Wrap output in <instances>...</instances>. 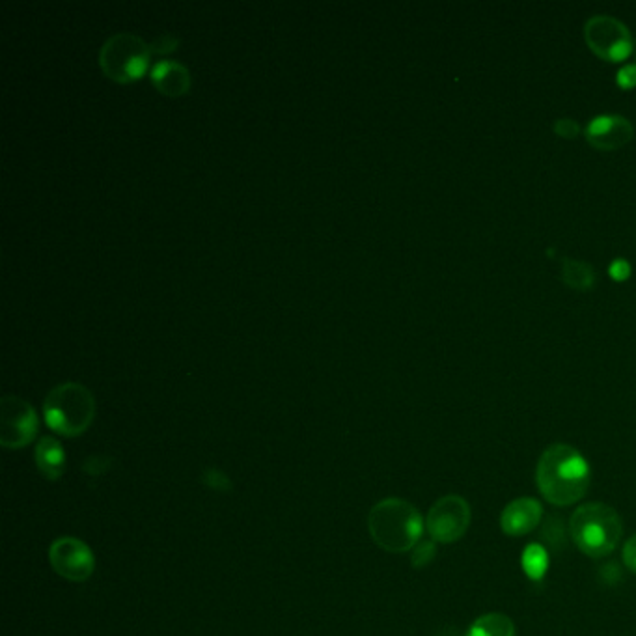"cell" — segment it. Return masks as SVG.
Listing matches in <instances>:
<instances>
[{
    "label": "cell",
    "instance_id": "cell-1",
    "mask_svg": "<svg viewBox=\"0 0 636 636\" xmlns=\"http://www.w3.org/2000/svg\"><path fill=\"white\" fill-rule=\"evenodd\" d=\"M590 465L586 457L573 446L551 444L538 461L536 484L541 497L554 506H571L588 493Z\"/></svg>",
    "mask_w": 636,
    "mask_h": 636
},
{
    "label": "cell",
    "instance_id": "cell-2",
    "mask_svg": "<svg viewBox=\"0 0 636 636\" xmlns=\"http://www.w3.org/2000/svg\"><path fill=\"white\" fill-rule=\"evenodd\" d=\"M368 530L375 543L387 553L413 551L424 532V519L415 506L403 498H385L368 515Z\"/></svg>",
    "mask_w": 636,
    "mask_h": 636
},
{
    "label": "cell",
    "instance_id": "cell-3",
    "mask_svg": "<svg viewBox=\"0 0 636 636\" xmlns=\"http://www.w3.org/2000/svg\"><path fill=\"white\" fill-rule=\"evenodd\" d=\"M569 532L579 551L590 558H605L622 540V519L609 504L588 502L571 515Z\"/></svg>",
    "mask_w": 636,
    "mask_h": 636
},
{
    "label": "cell",
    "instance_id": "cell-4",
    "mask_svg": "<svg viewBox=\"0 0 636 636\" xmlns=\"http://www.w3.org/2000/svg\"><path fill=\"white\" fill-rule=\"evenodd\" d=\"M47 426L62 437H79L92 426L96 398L92 390L77 381H66L51 388L43 400Z\"/></svg>",
    "mask_w": 636,
    "mask_h": 636
},
{
    "label": "cell",
    "instance_id": "cell-5",
    "mask_svg": "<svg viewBox=\"0 0 636 636\" xmlns=\"http://www.w3.org/2000/svg\"><path fill=\"white\" fill-rule=\"evenodd\" d=\"M152 49L133 32H116L99 49V68L116 83H133L150 68Z\"/></svg>",
    "mask_w": 636,
    "mask_h": 636
},
{
    "label": "cell",
    "instance_id": "cell-6",
    "mask_svg": "<svg viewBox=\"0 0 636 636\" xmlns=\"http://www.w3.org/2000/svg\"><path fill=\"white\" fill-rule=\"evenodd\" d=\"M40 420L27 400L8 394L0 400V444L8 450H19L38 435Z\"/></svg>",
    "mask_w": 636,
    "mask_h": 636
},
{
    "label": "cell",
    "instance_id": "cell-7",
    "mask_svg": "<svg viewBox=\"0 0 636 636\" xmlns=\"http://www.w3.org/2000/svg\"><path fill=\"white\" fill-rule=\"evenodd\" d=\"M471 506L459 495L439 498L426 517V530L435 543H454L461 540L471 526Z\"/></svg>",
    "mask_w": 636,
    "mask_h": 636
},
{
    "label": "cell",
    "instance_id": "cell-8",
    "mask_svg": "<svg viewBox=\"0 0 636 636\" xmlns=\"http://www.w3.org/2000/svg\"><path fill=\"white\" fill-rule=\"evenodd\" d=\"M586 42L599 58L622 62L633 53L627 28L609 15H595L586 23Z\"/></svg>",
    "mask_w": 636,
    "mask_h": 636
},
{
    "label": "cell",
    "instance_id": "cell-9",
    "mask_svg": "<svg viewBox=\"0 0 636 636\" xmlns=\"http://www.w3.org/2000/svg\"><path fill=\"white\" fill-rule=\"evenodd\" d=\"M51 566L62 579L71 582L88 581L96 569V558L84 541L64 536L53 541L49 549Z\"/></svg>",
    "mask_w": 636,
    "mask_h": 636
},
{
    "label": "cell",
    "instance_id": "cell-10",
    "mask_svg": "<svg viewBox=\"0 0 636 636\" xmlns=\"http://www.w3.org/2000/svg\"><path fill=\"white\" fill-rule=\"evenodd\" d=\"M543 517L540 500L532 497H521L512 500L500 515V528L506 536L523 538L536 530Z\"/></svg>",
    "mask_w": 636,
    "mask_h": 636
},
{
    "label": "cell",
    "instance_id": "cell-11",
    "mask_svg": "<svg viewBox=\"0 0 636 636\" xmlns=\"http://www.w3.org/2000/svg\"><path fill=\"white\" fill-rule=\"evenodd\" d=\"M635 129L629 120L623 116H597L588 129L586 139L597 150H620L629 140L633 139Z\"/></svg>",
    "mask_w": 636,
    "mask_h": 636
},
{
    "label": "cell",
    "instance_id": "cell-12",
    "mask_svg": "<svg viewBox=\"0 0 636 636\" xmlns=\"http://www.w3.org/2000/svg\"><path fill=\"white\" fill-rule=\"evenodd\" d=\"M152 83L161 94L168 97L185 96L191 90V73L187 66L176 60H159L150 71Z\"/></svg>",
    "mask_w": 636,
    "mask_h": 636
},
{
    "label": "cell",
    "instance_id": "cell-13",
    "mask_svg": "<svg viewBox=\"0 0 636 636\" xmlns=\"http://www.w3.org/2000/svg\"><path fill=\"white\" fill-rule=\"evenodd\" d=\"M36 465L43 478L55 482L66 471V452L55 437H42L36 444Z\"/></svg>",
    "mask_w": 636,
    "mask_h": 636
},
{
    "label": "cell",
    "instance_id": "cell-14",
    "mask_svg": "<svg viewBox=\"0 0 636 636\" xmlns=\"http://www.w3.org/2000/svg\"><path fill=\"white\" fill-rule=\"evenodd\" d=\"M467 636H515V625L506 614L489 612L474 620Z\"/></svg>",
    "mask_w": 636,
    "mask_h": 636
},
{
    "label": "cell",
    "instance_id": "cell-15",
    "mask_svg": "<svg viewBox=\"0 0 636 636\" xmlns=\"http://www.w3.org/2000/svg\"><path fill=\"white\" fill-rule=\"evenodd\" d=\"M562 278H564V282L569 288L581 291L590 290L595 282L592 265L584 262H575V260H566L564 262Z\"/></svg>",
    "mask_w": 636,
    "mask_h": 636
},
{
    "label": "cell",
    "instance_id": "cell-16",
    "mask_svg": "<svg viewBox=\"0 0 636 636\" xmlns=\"http://www.w3.org/2000/svg\"><path fill=\"white\" fill-rule=\"evenodd\" d=\"M525 569L526 573L534 579H540L541 575L547 571V554L538 545L526 549Z\"/></svg>",
    "mask_w": 636,
    "mask_h": 636
},
{
    "label": "cell",
    "instance_id": "cell-17",
    "mask_svg": "<svg viewBox=\"0 0 636 636\" xmlns=\"http://www.w3.org/2000/svg\"><path fill=\"white\" fill-rule=\"evenodd\" d=\"M435 558V543L433 541H422L418 543L415 549H413V566L424 567L428 566L429 562Z\"/></svg>",
    "mask_w": 636,
    "mask_h": 636
},
{
    "label": "cell",
    "instance_id": "cell-18",
    "mask_svg": "<svg viewBox=\"0 0 636 636\" xmlns=\"http://www.w3.org/2000/svg\"><path fill=\"white\" fill-rule=\"evenodd\" d=\"M178 45H180V38L166 32L150 43V49H152V53H157V55H168V53L176 51Z\"/></svg>",
    "mask_w": 636,
    "mask_h": 636
},
{
    "label": "cell",
    "instance_id": "cell-19",
    "mask_svg": "<svg viewBox=\"0 0 636 636\" xmlns=\"http://www.w3.org/2000/svg\"><path fill=\"white\" fill-rule=\"evenodd\" d=\"M616 83L622 86L623 90H631L636 86V66H625L622 70L618 71V77H616Z\"/></svg>",
    "mask_w": 636,
    "mask_h": 636
},
{
    "label": "cell",
    "instance_id": "cell-20",
    "mask_svg": "<svg viewBox=\"0 0 636 636\" xmlns=\"http://www.w3.org/2000/svg\"><path fill=\"white\" fill-rule=\"evenodd\" d=\"M623 564L636 573V534L623 545Z\"/></svg>",
    "mask_w": 636,
    "mask_h": 636
},
{
    "label": "cell",
    "instance_id": "cell-21",
    "mask_svg": "<svg viewBox=\"0 0 636 636\" xmlns=\"http://www.w3.org/2000/svg\"><path fill=\"white\" fill-rule=\"evenodd\" d=\"M554 131L560 135V137H566V139H573L579 135V125L575 124L573 120H558L554 125Z\"/></svg>",
    "mask_w": 636,
    "mask_h": 636
},
{
    "label": "cell",
    "instance_id": "cell-22",
    "mask_svg": "<svg viewBox=\"0 0 636 636\" xmlns=\"http://www.w3.org/2000/svg\"><path fill=\"white\" fill-rule=\"evenodd\" d=\"M629 275H631V267L625 260H614L612 265H610V277L614 278V280L622 282Z\"/></svg>",
    "mask_w": 636,
    "mask_h": 636
}]
</instances>
